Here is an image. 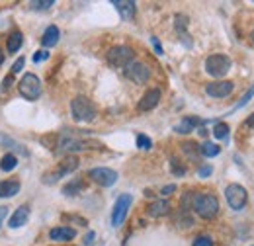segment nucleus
<instances>
[{
  "instance_id": "nucleus-12",
  "label": "nucleus",
  "mask_w": 254,
  "mask_h": 246,
  "mask_svg": "<svg viewBox=\"0 0 254 246\" xmlns=\"http://www.w3.org/2000/svg\"><path fill=\"white\" fill-rule=\"evenodd\" d=\"M235 90V84L231 80H217V82H209L205 86V92L211 98H227Z\"/></svg>"
},
{
  "instance_id": "nucleus-18",
  "label": "nucleus",
  "mask_w": 254,
  "mask_h": 246,
  "mask_svg": "<svg viewBox=\"0 0 254 246\" xmlns=\"http://www.w3.org/2000/svg\"><path fill=\"white\" fill-rule=\"evenodd\" d=\"M20 187H22V185H20L18 180H2V182H0V197H2V199H10V197L18 195Z\"/></svg>"
},
{
  "instance_id": "nucleus-4",
  "label": "nucleus",
  "mask_w": 254,
  "mask_h": 246,
  "mask_svg": "<svg viewBox=\"0 0 254 246\" xmlns=\"http://www.w3.org/2000/svg\"><path fill=\"white\" fill-rule=\"evenodd\" d=\"M231 64H233V61H231L229 55H225V53H213V55H209L205 59V72L211 74V76H215V78H223L231 70Z\"/></svg>"
},
{
  "instance_id": "nucleus-44",
  "label": "nucleus",
  "mask_w": 254,
  "mask_h": 246,
  "mask_svg": "<svg viewBox=\"0 0 254 246\" xmlns=\"http://www.w3.org/2000/svg\"><path fill=\"white\" fill-rule=\"evenodd\" d=\"M2 62H4V51L0 49V64H2Z\"/></svg>"
},
{
  "instance_id": "nucleus-13",
  "label": "nucleus",
  "mask_w": 254,
  "mask_h": 246,
  "mask_svg": "<svg viewBox=\"0 0 254 246\" xmlns=\"http://www.w3.org/2000/svg\"><path fill=\"white\" fill-rule=\"evenodd\" d=\"M160 102V90L159 88H151V90H147V92L143 94V98L139 100V104H137V110L139 112H151V110H155L157 106H159Z\"/></svg>"
},
{
  "instance_id": "nucleus-16",
  "label": "nucleus",
  "mask_w": 254,
  "mask_h": 246,
  "mask_svg": "<svg viewBox=\"0 0 254 246\" xmlns=\"http://www.w3.org/2000/svg\"><path fill=\"white\" fill-rule=\"evenodd\" d=\"M170 201L168 199H157V201H153V203H149V207H147V213L149 217H164L170 213Z\"/></svg>"
},
{
  "instance_id": "nucleus-36",
  "label": "nucleus",
  "mask_w": 254,
  "mask_h": 246,
  "mask_svg": "<svg viewBox=\"0 0 254 246\" xmlns=\"http://www.w3.org/2000/svg\"><path fill=\"white\" fill-rule=\"evenodd\" d=\"M47 59H49V53L47 51H35V55H33V61L35 62L47 61Z\"/></svg>"
},
{
  "instance_id": "nucleus-29",
  "label": "nucleus",
  "mask_w": 254,
  "mask_h": 246,
  "mask_svg": "<svg viewBox=\"0 0 254 246\" xmlns=\"http://www.w3.org/2000/svg\"><path fill=\"white\" fill-rule=\"evenodd\" d=\"M227 135H229V125L223 122L215 123V127H213V137H215V139H225Z\"/></svg>"
},
{
  "instance_id": "nucleus-15",
  "label": "nucleus",
  "mask_w": 254,
  "mask_h": 246,
  "mask_svg": "<svg viewBox=\"0 0 254 246\" xmlns=\"http://www.w3.org/2000/svg\"><path fill=\"white\" fill-rule=\"evenodd\" d=\"M74 237H76V231L70 227H55L49 231V239L55 243H66V241H72Z\"/></svg>"
},
{
  "instance_id": "nucleus-6",
  "label": "nucleus",
  "mask_w": 254,
  "mask_h": 246,
  "mask_svg": "<svg viewBox=\"0 0 254 246\" xmlns=\"http://www.w3.org/2000/svg\"><path fill=\"white\" fill-rule=\"evenodd\" d=\"M225 199L233 211H243L249 201V193L241 184H229L225 187Z\"/></svg>"
},
{
  "instance_id": "nucleus-43",
  "label": "nucleus",
  "mask_w": 254,
  "mask_h": 246,
  "mask_svg": "<svg viewBox=\"0 0 254 246\" xmlns=\"http://www.w3.org/2000/svg\"><path fill=\"white\" fill-rule=\"evenodd\" d=\"M247 125H249V127H254V112L251 114V116H249V120H247Z\"/></svg>"
},
{
  "instance_id": "nucleus-14",
  "label": "nucleus",
  "mask_w": 254,
  "mask_h": 246,
  "mask_svg": "<svg viewBox=\"0 0 254 246\" xmlns=\"http://www.w3.org/2000/svg\"><path fill=\"white\" fill-rule=\"evenodd\" d=\"M28 219H30V207L28 205H20L12 213V217L8 219V227L10 229H20V227H24L28 223Z\"/></svg>"
},
{
  "instance_id": "nucleus-40",
  "label": "nucleus",
  "mask_w": 254,
  "mask_h": 246,
  "mask_svg": "<svg viewBox=\"0 0 254 246\" xmlns=\"http://www.w3.org/2000/svg\"><path fill=\"white\" fill-rule=\"evenodd\" d=\"M172 191H176V185H174V184L164 185V187L160 189V193H162V195H168V193H172Z\"/></svg>"
},
{
  "instance_id": "nucleus-37",
  "label": "nucleus",
  "mask_w": 254,
  "mask_h": 246,
  "mask_svg": "<svg viewBox=\"0 0 254 246\" xmlns=\"http://www.w3.org/2000/svg\"><path fill=\"white\" fill-rule=\"evenodd\" d=\"M151 43H153V47H155V51H157V55H162L164 51H162V45H160V41H159V37H151Z\"/></svg>"
},
{
  "instance_id": "nucleus-38",
  "label": "nucleus",
  "mask_w": 254,
  "mask_h": 246,
  "mask_svg": "<svg viewBox=\"0 0 254 246\" xmlns=\"http://www.w3.org/2000/svg\"><path fill=\"white\" fill-rule=\"evenodd\" d=\"M64 221H72V223H80L82 227H86V219H80V217H74V215H63Z\"/></svg>"
},
{
  "instance_id": "nucleus-25",
  "label": "nucleus",
  "mask_w": 254,
  "mask_h": 246,
  "mask_svg": "<svg viewBox=\"0 0 254 246\" xmlns=\"http://www.w3.org/2000/svg\"><path fill=\"white\" fill-rule=\"evenodd\" d=\"M84 187V182L82 180H72V182H68L66 185H63V195L66 197H74V195H78V191Z\"/></svg>"
},
{
  "instance_id": "nucleus-30",
  "label": "nucleus",
  "mask_w": 254,
  "mask_h": 246,
  "mask_svg": "<svg viewBox=\"0 0 254 246\" xmlns=\"http://www.w3.org/2000/svg\"><path fill=\"white\" fill-rule=\"evenodd\" d=\"M170 168H172V174L174 176H184L186 174V166H182V162L178 158H170Z\"/></svg>"
},
{
  "instance_id": "nucleus-2",
  "label": "nucleus",
  "mask_w": 254,
  "mask_h": 246,
  "mask_svg": "<svg viewBox=\"0 0 254 246\" xmlns=\"http://www.w3.org/2000/svg\"><path fill=\"white\" fill-rule=\"evenodd\" d=\"M191 209L201 219H213L219 213V199L213 193H195L191 199Z\"/></svg>"
},
{
  "instance_id": "nucleus-26",
  "label": "nucleus",
  "mask_w": 254,
  "mask_h": 246,
  "mask_svg": "<svg viewBox=\"0 0 254 246\" xmlns=\"http://www.w3.org/2000/svg\"><path fill=\"white\" fill-rule=\"evenodd\" d=\"M0 143H2V145H6V147H12L16 153L28 154V151H26V147H24V145H20V143H16V141H12V139H8V137H0Z\"/></svg>"
},
{
  "instance_id": "nucleus-41",
  "label": "nucleus",
  "mask_w": 254,
  "mask_h": 246,
  "mask_svg": "<svg viewBox=\"0 0 254 246\" xmlns=\"http://www.w3.org/2000/svg\"><path fill=\"white\" fill-rule=\"evenodd\" d=\"M92 241H94V233H88V235L84 237V243H86V245H92Z\"/></svg>"
},
{
  "instance_id": "nucleus-27",
  "label": "nucleus",
  "mask_w": 254,
  "mask_h": 246,
  "mask_svg": "<svg viewBox=\"0 0 254 246\" xmlns=\"http://www.w3.org/2000/svg\"><path fill=\"white\" fill-rule=\"evenodd\" d=\"M182 149H184V153L188 154L190 158H197V156H201V154H199V145H195L193 141L184 143V145H182Z\"/></svg>"
},
{
  "instance_id": "nucleus-28",
  "label": "nucleus",
  "mask_w": 254,
  "mask_h": 246,
  "mask_svg": "<svg viewBox=\"0 0 254 246\" xmlns=\"http://www.w3.org/2000/svg\"><path fill=\"white\" fill-rule=\"evenodd\" d=\"M137 149H141V151H151V149H153V141H151L147 135L139 133V135H137Z\"/></svg>"
},
{
  "instance_id": "nucleus-35",
  "label": "nucleus",
  "mask_w": 254,
  "mask_h": 246,
  "mask_svg": "<svg viewBox=\"0 0 254 246\" xmlns=\"http://www.w3.org/2000/svg\"><path fill=\"white\" fill-rule=\"evenodd\" d=\"M211 172H213V166H211V164H205V166H201V168L197 170V176H199V178H207V176H211Z\"/></svg>"
},
{
  "instance_id": "nucleus-7",
  "label": "nucleus",
  "mask_w": 254,
  "mask_h": 246,
  "mask_svg": "<svg viewBox=\"0 0 254 246\" xmlns=\"http://www.w3.org/2000/svg\"><path fill=\"white\" fill-rule=\"evenodd\" d=\"M18 88H20V94L28 100V102H35V100H39V96L43 92V88H41V80L32 74V72H28V74H24V78L18 82Z\"/></svg>"
},
{
  "instance_id": "nucleus-42",
  "label": "nucleus",
  "mask_w": 254,
  "mask_h": 246,
  "mask_svg": "<svg viewBox=\"0 0 254 246\" xmlns=\"http://www.w3.org/2000/svg\"><path fill=\"white\" fill-rule=\"evenodd\" d=\"M8 215V209L6 207H0V227H2V219Z\"/></svg>"
},
{
  "instance_id": "nucleus-10",
  "label": "nucleus",
  "mask_w": 254,
  "mask_h": 246,
  "mask_svg": "<svg viewBox=\"0 0 254 246\" xmlns=\"http://www.w3.org/2000/svg\"><path fill=\"white\" fill-rule=\"evenodd\" d=\"M124 70H126L127 78H129L131 82H135V84H145V82H149V78H151V68H149L145 62L133 61V62H129Z\"/></svg>"
},
{
  "instance_id": "nucleus-17",
  "label": "nucleus",
  "mask_w": 254,
  "mask_h": 246,
  "mask_svg": "<svg viewBox=\"0 0 254 246\" xmlns=\"http://www.w3.org/2000/svg\"><path fill=\"white\" fill-rule=\"evenodd\" d=\"M112 4L118 8V12H120V16L124 20H131L135 16V10H137V4L135 2H131V0H114Z\"/></svg>"
},
{
  "instance_id": "nucleus-34",
  "label": "nucleus",
  "mask_w": 254,
  "mask_h": 246,
  "mask_svg": "<svg viewBox=\"0 0 254 246\" xmlns=\"http://www.w3.org/2000/svg\"><path fill=\"white\" fill-rule=\"evenodd\" d=\"M24 64H26V59H24V57H20L18 61H16V62H14V64H12V72H10V74H14V76H16L18 72H22V68H24Z\"/></svg>"
},
{
  "instance_id": "nucleus-5",
  "label": "nucleus",
  "mask_w": 254,
  "mask_h": 246,
  "mask_svg": "<svg viewBox=\"0 0 254 246\" xmlns=\"http://www.w3.org/2000/svg\"><path fill=\"white\" fill-rule=\"evenodd\" d=\"M106 59L116 68H126L129 62L135 61V51L129 45H116V47L108 49Z\"/></svg>"
},
{
  "instance_id": "nucleus-11",
  "label": "nucleus",
  "mask_w": 254,
  "mask_h": 246,
  "mask_svg": "<svg viewBox=\"0 0 254 246\" xmlns=\"http://www.w3.org/2000/svg\"><path fill=\"white\" fill-rule=\"evenodd\" d=\"M88 176L98 185H104V187H110V185H114L118 182V172L112 170V168H92L88 172Z\"/></svg>"
},
{
  "instance_id": "nucleus-19",
  "label": "nucleus",
  "mask_w": 254,
  "mask_h": 246,
  "mask_svg": "<svg viewBox=\"0 0 254 246\" xmlns=\"http://www.w3.org/2000/svg\"><path fill=\"white\" fill-rule=\"evenodd\" d=\"M174 28H176V31L180 33V37H182V41H184V45L186 47H191V41H190V35L186 33V28H188V18L184 16V14H176L174 16Z\"/></svg>"
},
{
  "instance_id": "nucleus-9",
  "label": "nucleus",
  "mask_w": 254,
  "mask_h": 246,
  "mask_svg": "<svg viewBox=\"0 0 254 246\" xmlns=\"http://www.w3.org/2000/svg\"><path fill=\"white\" fill-rule=\"evenodd\" d=\"M131 203H133V195H129V193H122V195L116 199V203H114V211H112V227H120V225H124V221H126V217H127V211H129V207H131Z\"/></svg>"
},
{
  "instance_id": "nucleus-45",
  "label": "nucleus",
  "mask_w": 254,
  "mask_h": 246,
  "mask_svg": "<svg viewBox=\"0 0 254 246\" xmlns=\"http://www.w3.org/2000/svg\"><path fill=\"white\" fill-rule=\"evenodd\" d=\"M251 39H253V43H254V30H253V33H251Z\"/></svg>"
},
{
  "instance_id": "nucleus-32",
  "label": "nucleus",
  "mask_w": 254,
  "mask_h": 246,
  "mask_svg": "<svg viewBox=\"0 0 254 246\" xmlns=\"http://www.w3.org/2000/svg\"><path fill=\"white\" fill-rule=\"evenodd\" d=\"M191 246H215V243H213L211 237H207V235H199V237L193 241V245Z\"/></svg>"
},
{
  "instance_id": "nucleus-39",
  "label": "nucleus",
  "mask_w": 254,
  "mask_h": 246,
  "mask_svg": "<svg viewBox=\"0 0 254 246\" xmlns=\"http://www.w3.org/2000/svg\"><path fill=\"white\" fill-rule=\"evenodd\" d=\"M12 82H14V74H10V76H6V78H4V82H2V92H6V90H10V86H12Z\"/></svg>"
},
{
  "instance_id": "nucleus-21",
  "label": "nucleus",
  "mask_w": 254,
  "mask_h": 246,
  "mask_svg": "<svg viewBox=\"0 0 254 246\" xmlns=\"http://www.w3.org/2000/svg\"><path fill=\"white\" fill-rule=\"evenodd\" d=\"M59 35H61V31L57 26H49L41 35V45L43 47H55L57 41H59Z\"/></svg>"
},
{
  "instance_id": "nucleus-33",
  "label": "nucleus",
  "mask_w": 254,
  "mask_h": 246,
  "mask_svg": "<svg viewBox=\"0 0 254 246\" xmlns=\"http://www.w3.org/2000/svg\"><path fill=\"white\" fill-rule=\"evenodd\" d=\"M253 96H254V86H253V88H251V90H249V92L245 94L243 98H241V102H239V104H237V106L233 108V112H237V110H241L243 106H247V104L251 102V98H253Z\"/></svg>"
},
{
  "instance_id": "nucleus-20",
  "label": "nucleus",
  "mask_w": 254,
  "mask_h": 246,
  "mask_svg": "<svg viewBox=\"0 0 254 246\" xmlns=\"http://www.w3.org/2000/svg\"><path fill=\"white\" fill-rule=\"evenodd\" d=\"M205 122H201L199 118H193V116H190V118H184L182 122L178 123L176 127H174V131L176 133H180V135H186V133H191V129L193 127H201Z\"/></svg>"
},
{
  "instance_id": "nucleus-22",
  "label": "nucleus",
  "mask_w": 254,
  "mask_h": 246,
  "mask_svg": "<svg viewBox=\"0 0 254 246\" xmlns=\"http://www.w3.org/2000/svg\"><path fill=\"white\" fill-rule=\"evenodd\" d=\"M22 43H24V35H22V31H12V33L8 35V43H6L8 53H18L20 47H22Z\"/></svg>"
},
{
  "instance_id": "nucleus-3",
  "label": "nucleus",
  "mask_w": 254,
  "mask_h": 246,
  "mask_svg": "<svg viewBox=\"0 0 254 246\" xmlns=\"http://www.w3.org/2000/svg\"><path fill=\"white\" fill-rule=\"evenodd\" d=\"M70 114H72V120L78 123H90L94 122L96 118V106L92 104L90 98L86 96H76L72 102H70Z\"/></svg>"
},
{
  "instance_id": "nucleus-24",
  "label": "nucleus",
  "mask_w": 254,
  "mask_h": 246,
  "mask_svg": "<svg viewBox=\"0 0 254 246\" xmlns=\"http://www.w3.org/2000/svg\"><path fill=\"white\" fill-rule=\"evenodd\" d=\"M16 166H18V158H16V154L6 153L2 158H0V170H2V172H12Z\"/></svg>"
},
{
  "instance_id": "nucleus-8",
  "label": "nucleus",
  "mask_w": 254,
  "mask_h": 246,
  "mask_svg": "<svg viewBox=\"0 0 254 246\" xmlns=\"http://www.w3.org/2000/svg\"><path fill=\"white\" fill-rule=\"evenodd\" d=\"M76 168H78V158H76V156H66L63 162L59 164L57 170L43 174V184H55V182L61 180L63 176L70 174V172H74Z\"/></svg>"
},
{
  "instance_id": "nucleus-23",
  "label": "nucleus",
  "mask_w": 254,
  "mask_h": 246,
  "mask_svg": "<svg viewBox=\"0 0 254 246\" xmlns=\"http://www.w3.org/2000/svg\"><path fill=\"white\" fill-rule=\"evenodd\" d=\"M219 153H221V147L215 145V143H211V141H205V143L199 145V154H201V156L213 158V156H217Z\"/></svg>"
},
{
  "instance_id": "nucleus-31",
  "label": "nucleus",
  "mask_w": 254,
  "mask_h": 246,
  "mask_svg": "<svg viewBox=\"0 0 254 246\" xmlns=\"http://www.w3.org/2000/svg\"><path fill=\"white\" fill-rule=\"evenodd\" d=\"M51 6H55V0H32L30 2V8L32 10H47Z\"/></svg>"
},
{
  "instance_id": "nucleus-1",
  "label": "nucleus",
  "mask_w": 254,
  "mask_h": 246,
  "mask_svg": "<svg viewBox=\"0 0 254 246\" xmlns=\"http://www.w3.org/2000/svg\"><path fill=\"white\" fill-rule=\"evenodd\" d=\"M90 147H100L94 141H86V139H80L78 135L74 133H61L57 137V147L53 149L57 154H70V153H78V151H86Z\"/></svg>"
}]
</instances>
